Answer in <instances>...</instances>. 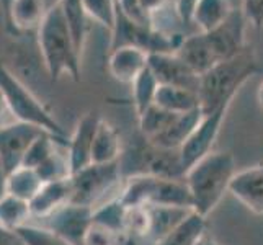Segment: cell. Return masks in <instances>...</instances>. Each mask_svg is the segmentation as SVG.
<instances>
[{
  "instance_id": "cell-1",
  "label": "cell",
  "mask_w": 263,
  "mask_h": 245,
  "mask_svg": "<svg viewBox=\"0 0 263 245\" xmlns=\"http://www.w3.org/2000/svg\"><path fill=\"white\" fill-rule=\"evenodd\" d=\"M36 44L46 76L56 82L62 76L80 79V54L74 33L61 4L49 8L36 30Z\"/></svg>"
},
{
  "instance_id": "cell-2",
  "label": "cell",
  "mask_w": 263,
  "mask_h": 245,
  "mask_svg": "<svg viewBox=\"0 0 263 245\" xmlns=\"http://www.w3.org/2000/svg\"><path fill=\"white\" fill-rule=\"evenodd\" d=\"M235 160L231 152H210L199 159L185 174L186 186L192 195L193 211L208 217L229 192L235 175Z\"/></svg>"
},
{
  "instance_id": "cell-3",
  "label": "cell",
  "mask_w": 263,
  "mask_h": 245,
  "mask_svg": "<svg viewBox=\"0 0 263 245\" xmlns=\"http://www.w3.org/2000/svg\"><path fill=\"white\" fill-rule=\"evenodd\" d=\"M257 72L253 54L246 49L235 58L216 64L199 77V103L201 111L211 113L226 103H232L240 87Z\"/></svg>"
},
{
  "instance_id": "cell-4",
  "label": "cell",
  "mask_w": 263,
  "mask_h": 245,
  "mask_svg": "<svg viewBox=\"0 0 263 245\" xmlns=\"http://www.w3.org/2000/svg\"><path fill=\"white\" fill-rule=\"evenodd\" d=\"M120 199L124 206H174L193 210L185 177L133 175L121 188Z\"/></svg>"
},
{
  "instance_id": "cell-5",
  "label": "cell",
  "mask_w": 263,
  "mask_h": 245,
  "mask_svg": "<svg viewBox=\"0 0 263 245\" xmlns=\"http://www.w3.org/2000/svg\"><path fill=\"white\" fill-rule=\"evenodd\" d=\"M0 88L4 90L16 121L38 126L43 131L51 133L58 138L69 139L66 131L62 129V126L48 110L46 105L31 92V88L25 82H22L4 64H0Z\"/></svg>"
},
{
  "instance_id": "cell-6",
  "label": "cell",
  "mask_w": 263,
  "mask_h": 245,
  "mask_svg": "<svg viewBox=\"0 0 263 245\" xmlns=\"http://www.w3.org/2000/svg\"><path fill=\"white\" fill-rule=\"evenodd\" d=\"M123 180L121 162L113 163H90L70 177L72 181V201L80 206L97 210L108 201L106 195L116 192Z\"/></svg>"
},
{
  "instance_id": "cell-7",
  "label": "cell",
  "mask_w": 263,
  "mask_h": 245,
  "mask_svg": "<svg viewBox=\"0 0 263 245\" xmlns=\"http://www.w3.org/2000/svg\"><path fill=\"white\" fill-rule=\"evenodd\" d=\"M229 106L231 103H226L217 108V110L203 115L201 121L198 123L193 134L190 136L188 141L178 150L181 165L185 168V174L199 159H203L210 152H213V146L217 139V136H219L221 126L226 120V115L229 111Z\"/></svg>"
},
{
  "instance_id": "cell-8",
  "label": "cell",
  "mask_w": 263,
  "mask_h": 245,
  "mask_svg": "<svg viewBox=\"0 0 263 245\" xmlns=\"http://www.w3.org/2000/svg\"><path fill=\"white\" fill-rule=\"evenodd\" d=\"M93 222V210L76 203H69L51 216L40 219V225H44L74 245H84L85 234Z\"/></svg>"
},
{
  "instance_id": "cell-9",
  "label": "cell",
  "mask_w": 263,
  "mask_h": 245,
  "mask_svg": "<svg viewBox=\"0 0 263 245\" xmlns=\"http://www.w3.org/2000/svg\"><path fill=\"white\" fill-rule=\"evenodd\" d=\"M41 133L44 131L38 126L22 121H15L0 129V160L7 175L23 165L26 150Z\"/></svg>"
},
{
  "instance_id": "cell-10",
  "label": "cell",
  "mask_w": 263,
  "mask_h": 245,
  "mask_svg": "<svg viewBox=\"0 0 263 245\" xmlns=\"http://www.w3.org/2000/svg\"><path fill=\"white\" fill-rule=\"evenodd\" d=\"M149 69L160 85L190 88L198 92L199 76L181 59L177 52L149 54Z\"/></svg>"
},
{
  "instance_id": "cell-11",
  "label": "cell",
  "mask_w": 263,
  "mask_h": 245,
  "mask_svg": "<svg viewBox=\"0 0 263 245\" xmlns=\"http://www.w3.org/2000/svg\"><path fill=\"white\" fill-rule=\"evenodd\" d=\"M100 121H102V118L95 111L85 113L77 121L76 129L67 142V157H69L72 175L92 163L93 139Z\"/></svg>"
},
{
  "instance_id": "cell-12",
  "label": "cell",
  "mask_w": 263,
  "mask_h": 245,
  "mask_svg": "<svg viewBox=\"0 0 263 245\" xmlns=\"http://www.w3.org/2000/svg\"><path fill=\"white\" fill-rule=\"evenodd\" d=\"M229 193L257 216H263V163L237 170Z\"/></svg>"
},
{
  "instance_id": "cell-13",
  "label": "cell",
  "mask_w": 263,
  "mask_h": 245,
  "mask_svg": "<svg viewBox=\"0 0 263 245\" xmlns=\"http://www.w3.org/2000/svg\"><path fill=\"white\" fill-rule=\"evenodd\" d=\"M149 54L136 46H118L108 58V70L115 80L133 84L142 70L147 69Z\"/></svg>"
},
{
  "instance_id": "cell-14",
  "label": "cell",
  "mask_w": 263,
  "mask_h": 245,
  "mask_svg": "<svg viewBox=\"0 0 263 245\" xmlns=\"http://www.w3.org/2000/svg\"><path fill=\"white\" fill-rule=\"evenodd\" d=\"M72 201V181L70 178L43 183L40 192L30 201L33 219H44Z\"/></svg>"
},
{
  "instance_id": "cell-15",
  "label": "cell",
  "mask_w": 263,
  "mask_h": 245,
  "mask_svg": "<svg viewBox=\"0 0 263 245\" xmlns=\"http://www.w3.org/2000/svg\"><path fill=\"white\" fill-rule=\"evenodd\" d=\"M177 54L199 77L206 74L210 69H213L216 64H219V61H217L211 44L206 38V34L199 31L190 36H185V40L180 44Z\"/></svg>"
},
{
  "instance_id": "cell-16",
  "label": "cell",
  "mask_w": 263,
  "mask_h": 245,
  "mask_svg": "<svg viewBox=\"0 0 263 245\" xmlns=\"http://www.w3.org/2000/svg\"><path fill=\"white\" fill-rule=\"evenodd\" d=\"M203 111H190V113H181L177 115V118L170 123V126L162 131L159 136L149 141V144L156 146L159 149H167V150H180L181 146L188 141L190 136L196 129L198 123L201 121Z\"/></svg>"
},
{
  "instance_id": "cell-17",
  "label": "cell",
  "mask_w": 263,
  "mask_h": 245,
  "mask_svg": "<svg viewBox=\"0 0 263 245\" xmlns=\"http://www.w3.org/2000/svg\"><path fill=\"white\" fill-rule=\"evenodd\" d=\"M206 239V217L196 211H190L167 235L156 245H199Z\"/></svg>"
},
{
  "instance_id": "cell-18",
  "label": "cell",
  "mask_w": 263,
  "mask_h": 245,
  "mask_svg": "<svg viewBox=\"0 0 263 245\" xmlns=\"http://www.w3.org/2000/svg\"><path fill=\"white\" fill-rule=\"evenodd\" d=\"M234 8L231 0H198L193 25L199 33H210L228 20Z\"/></svg>"
},
{
  "instance_id": "cell-19",
  "label": "cell",
  "mask_w": 263,
  "mask_h": 245,
  "mask_svg": "<svg viewBox=\"0 0 263 245\" xmlns=\"http://www.w3.org/2000/svg\"><path fill=\"white\" fill-rule=\"evenodd\" d=\"M156 105L164 108L172 113H190L201 110L199 103V95L195 90L181 88V87H172V85H160L157 90Z\"/></svg>"
},
{
  "instance_id": "cell-20",
  "label": "cell",
  "mask_w": 263,
  "mask_h": 245,
  "mask_svg": "<svg viewBox=\"0 0 263 245\" xmlns=\"http://www.w3.org/2000/svg\"><path fill=\"white\" fill-rule=\"evenodd\" d=\"M43 0H10L7 16L18 31L38 30L41 20L46 15Z\"/></svg>"
},
{
  "instance_id": "cell-21",
  "label": "cell",
  "mask_w": 263,
  "mask_h": 245,
  "mask_svg": "<svg viewBox=\"0 0 263 245\" xmlns=\"http://www.w3.org/2000/svg\"><path fill=\"white\" fill-rule=\"evenodd\" d=\"M121 157V139L116 128L102 120L93 139L92 163H113Z\"/></svg>"
},
{
  "instance_id": "cell-22",
  "label": "cell",
  "mask_w": 263,
  "mask_h": 245,
  "mask_svg": "<svg viewBox=\"0 0 263 245\" xmlns=\"http://www.w3.org/2000/svg\"><path fill=\"white\" fill-rule=\"evenodd\" d=\"M43 186V180L40 178L38 172L30 167H18L7 175L5 181V193H10L16 198H22L25 201H31L34 195Z\"/></svg>"
},
{
  "instance_id": "cell-23",
  "label": "cell",
  "mask_w": 263,
  "mask_h": 245,
  "mask_svg": "<svg viewBox=\"0 0 263 245\" xmlns=\"http://www.w3.org/2000/svg\"><path fill=\"white\" fill-rule=\"evenodd\" d=\"M30 219H33L30 201H25L10 193L0 196V225L18 231L23 225L30 224Z\"/></svg>"
},
{
  "instance_id": "cell-24",
  "label": "cell",
  "mask_w": 263,
  "mask_h": 245,
  "mask_svg": "<svg viewBox=\"0 0 263 245\" xmlns=\"http://www.w3.org/2000/svg\"><path fill=\"white\" fill-rule=\"evenodd\" d=\"M149 211H151V237L157 243L178 222L183 221L186 214L193 210L174 208V206H149Z\"/></svg>"
},
{
  "instance_id": "cell-25",
  "label": "cell",
  "mask_w": 263,
  "mask_h": 245,
  "mask_svg": "<svg viewBox=\"0 0 263 245\" xmlns=\"http://www.w3.org/2000/svg\"><path fill=\"white\" fill-rule=\"evenodd\" d=\"M133 103H134V110L138 113V118L149 110V108L156 103V97H157V90L160 87L159 80L156 79V76L152 74V70L147 69L142 70L133 82Z\"/></svg>"
},
{
  "instance_id": "cell-26",
  "label": "cell",
  "mask_w": 263,
  "mask_h": 245,
  "mask_svg": "<svg viewBox=\"0 0 263 245\" xmlns=\"http://www.w3.org/2000/svg\"><path fill=\"white\" fill-rule=\"evenodd\" d=\"M175 118H177V113L167 111L164 108H160L154 103L149 110H146L139 116L141 133L144 134V138L147 141H151L156 138V136H159L162 131H165Z\"/></svg>"
},
{
  "instance_id": "cell-27",
  "label": "cell",
  "mask_w": 263,
  "mask_h": 245,
  "mask_svg": "<svg viewBox=\"0 0 263 245\" xmlns=\"http://www.w3.org/2000/svg\"><path fill=\"white\" fill-rule=\"evenodd\" d=\"M82 8L87 18L113 33L118 20L116 0H82Z\"/></svg>"
},
{
  "instance_id": "cell-28",
  "label": "cell",
  "mask_w": 263,
  "mask_h": 245,
  "mask_svg": "<svg viewBox=\"0 0 263 245\" xmlns=\"http://www.w3.org/2000/svg\"><path fill=\"white\" fill-rule=\"evenodd\" d=\"M124 217H126V206L121 203L120 198L111 199L102 206L93 210V222L102 224L108 229L116 232H123L124 229Z\"/></svg>"
},
{
  "instance_id": "cell-29",
  "label": "cell",
  "mask_w": 263,
  "mask_h": 245,
  "mask_svg": "<svg viewBox=\"0 0 263 245\" xmlns=\"http://www.w3.org/2000/svg\"><path fill=\"white\" fill-rule=\"evenodd\" d=\"M34 170L38 172V175L43 180V183L59 181V180H66V178L72 177V170H70L67 154H62L59 149Z\"/></svg>"
},
{
  "instance_id": "cell-30",
  "label": "cell",
  "mask_w": 263,
  "mask_h": 245,
  "mask_svg": "<svg viewBox=\"0 0 263 245\" xmlns=\"http://www.w3.org/2000/svg\"><path fill=\"white\" fill-rule=\"evenodd\" d=\"M18 232H20V235L28 245H74L62 237V235L36 222L23 225V228L18 229Z\"/></svg>"
},
{
  "instance_id": "cell-31",
  "label": "cell",
  "mask_w": 263,
  "mask_h": 245,
  "mask_svg": "<svg viewBox=\"0 0 263 245\" xmlns=\"http://www.w3.org/2000/svg\"><path fill=\"white\" fill-rule=\"evenodd\" d=\"M118 239H120V232L92 222L85 234L84 245H118Z\"/></svg>"
},
{
  "instance_id": "cell-32",
  "label": "cell",
  "mask_w": 263,
  "mask_h": 245,
  "mask_svg": "<svg viewBox=\"0 0 263 245\" xmlns=\"http://www.w3.org/2000/svg\"><path fill=\"white\" fill-rule=\"evenodd\" d=\"M240 12L257 31L263 30V0H242Z\"/></svg>"
},
{
  "instance_id": "cell-33",
  "label": "cell",
  "mask_w": 263,
  "mask_h": 245,
  "mask_svg": "<svg viewBox=\"0 0 263 245\" xmlns=\"http://www.w3.org/2000/svg\"><path fill=\"white\" fill-rule=\"evenodd\" d=\"M118 10H120L126 18L139 23V25H152L151 18L144 13L141 7V0H116Z\"/></svg>"
},
{
  "instance_id": "cell-34",
  "label": "cell",
  "mask_w": 263,
  "mask_h": 245,
  "mask_svg": "<svg viewBox=\"0 0 263 245\" xmlns=\"http://www.w3.org/2000/svg\"><path fill=\"white\" fill-rule=\"evenodd\" d=\"M196 2L198 0H174V10L178 16V20L186 26H195L193 16H195Z\"/></svg>"
},
{
  "instance_id": "cell-35",
  "label": "cell",
  "mask_w": 263,
  "mask_h": 245,
  "mask_svg": "<svg viewBox=\"0 0 263 245\" xmlns=\"http://www.w3.org/2000/svg\"><path fill=\"white\" fill-rule=\"evenodd\" d=\"M0 245H28L18 231L0 225Z\"/></svg>"
},
{
  "instance_id": "cell-36",
  "label": "cell",
  "mask_w": 263,
  "mask_h": 245,
  "mask_svg": "<svg viewBox=\"0 0 263 245\" xmlns=\"http://www.w3.org/2000/svg\"><path fill=\"white\" fill-rule=\"evenodd\" d=\"M15 116L10 110V105H8L7 98H5V93L4 90L0 88V129L5 128V126L15 123Z\"/></svg>"
},
{
  "instance_id": "cell-37",
  "label": "cell",
  "mask_w": 263,
  "mask_h": 245,
  "mask_svg": "<svg viewBox=\"0 0 263 245\" xmlns=\"http://www.w3.org/2000/svg\"><path fill=\"white\" fill-rule=\"evenodd\" d=\"M170 2V0H141V7L144 13H146L151 22H152V16L159 13L160 10H164V7Z\"/></svg>"
},
{
  "instance_id": "cell-38",
  "label": "cell",
  "mask_w": 263,
  "mask_h": 245,
  "mask_svg": "<svg viewBox=\"0 0 263 245\" xmlns=\"http://www.w3.org/2000/svg\"><path fill=\"white\" fill-rule=\"evenodd\" d=\"M5 181H7V172L4 168L2 160H0V196L5 195Z\"/></svg>"
},
{
  "instance_id": "cell-39",
  "label": "cell",
  "mask_w": 263,
  "mask_h": 245,
  "mask_svg": "<svg viewBox=\"0 0 263 245\" xmlns=\"http://www.w3.org/2000/svg\"><path fill=\"white\" fill-rule=\"evenodd\" d=\"M257 102H258L260 108L263 110V82L258 85V90H257Z\"/></svg>"
},
{
  "instance_id": "cell-40",
  "label": "cell",
  "mask_w": 263,
  "mask_h": 245,
  "mask_svg": "<svg viewBox=\"0 0 263 245\" xmlns=\"http://www.w3.org/2000/svg\"><path fill=\"white\" fill-rule=\"evenodd\" d=\"M43 2H44V7H46V10H49V8L59 5L61 0H43Z\"/></svg>"
},
{
  "instance_id": "cell-41",
  "label": "cell",
  "mask_w": 263,
  "mask_h": 245,
  "mask_svg": "<svg viewBox=\"0 0 263 245\" xmlns=\"http://www.w3.org/2000/svg\"><path fill=\"white\" fill-rule=\"evenodd\" d=\"M204 245H219V243H217L216 240H213V239H204Z\"/></svg>"
},
{
  "instance_id": "cell-42",
  "label": "cell",
  "mask_w": 263,
  "mask_h": 245,
  "mask_svg": "<svg viewBox=\"0 0 263 245\" xmlns=\"http://www.w3.org/2000/svg\"><path fill=\"white\" fill-rule=\"evenodd\" d=\"M199 245H204V240H203V242H201V243H199Z\"/></svg>"
},
{
  "instance_id": "cell-43",
  "label": "cell",
  "mask_w": 263,
  "mask_h": 245,
  "mask_svg": "<svg viewBox=\"0 0 263 245\" xmlns=\"http://www.w3.org/2000/svg\"><path fill=\"white\" fill-rule=\"evenodd\" d=\"M170 2H174V0H170Z\"/></svg>"
}]
</instances>
